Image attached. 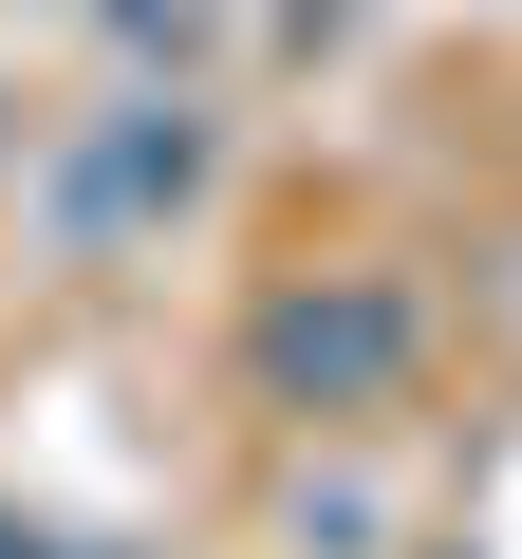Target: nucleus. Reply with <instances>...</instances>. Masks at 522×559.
I'll use <instances>...</instances> for the list:
<instances>
[{"label":"nucleus","mask_w":522,"mask_h":559,"mask_svg":"<svg viewBox=\"0 0 522 559\" xmlns=\"http://www.w3.org/2000/svg\"><path fill=\"white\" fill-rule=\"evenodd\" d=\"M411 355H429V318L392 280H281V299L242 318V373L281 411H373V392H411Z\"/></svg>","instance_id":"1"},{"label":"nucleus","mask_w":522,"mask_h":559,"mask_svg":"<svg viewBox=\"0 0 522 559\" xmlns=\"http://www.w3.org/2000/svg\"><path fill=\"white\" fill-rule=\"evenodd\" d=\"M187 187H205V131H187V112H131V131L94 150V187H75V205H94V224H131V205H187Z\"/></svg>","instance_id":"2"},{"label":"nucleus","mask_w":522,"mask_h":559,"mask_svg":"<svg viewBox=\"0 0 522 559\" xmlns=\"http://www.w3.org/2000/svg\"><path fill=\"white\" fill-rule=\"evenodd\" d=\"M0 559H75V540H38V522H0Z\"/></svg>","instance_id":"3"}]
</instances>
